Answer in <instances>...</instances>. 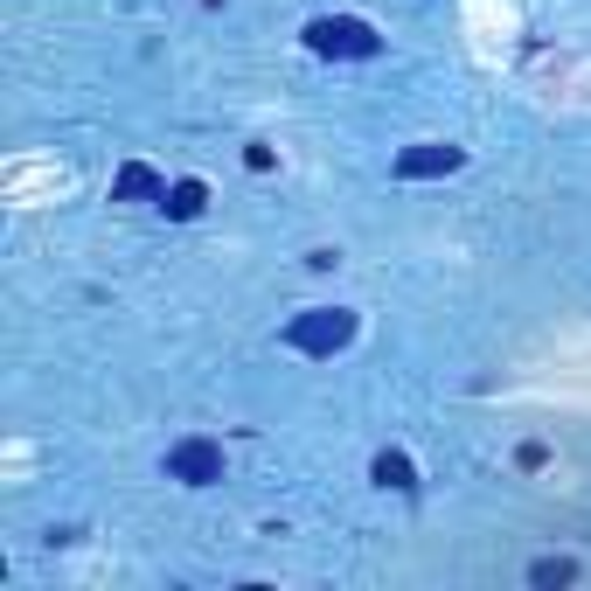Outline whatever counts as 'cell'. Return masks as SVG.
I'll return each mask as SVG.
<instances>
[{
	"label": "cell",
	"mask_w": 591,
	"mask_h": 591,
	"mask_svg": "<svg viewBox=\"0 0 591 591\" xmlns=\"http://www.w3.org/2000/svg\"><path fill=\"white\" fill-rule=\"evenodd\" d=\"M286 341H293L299 355H334V348L355 341V313H341V306H313V313H299L293 327H286Z\"/></svg>",
	"instance_id": "obj_1"
},
{
	"label": "cell",
	"mask_w": 591,
	"mask_h": 591,
	"mask_svg": "<svg viewBox=\"0 0 591 591\" xmlns=\"http://www.w3.org/2000/svg\"><path fill=\"white\" fill-rule=\"evenodd\" d=\"M306 42H313L320 56H376V28L355 21V14H320V21L306 28Z\"/></svg>",
	"instance_id": "obj_2"
},
{
	"label": "cell",
	"mask_w": 591,
	"mask_h": 591,
	"mask_svg": "<svg viewBox=\"0 0 591 591\" xmlns=\"http://www.w3.org/2000/svg\"><path fill=\"white\" fill-rule=\"evenodd\" d=\"M167 473H174V480H188V487H209V480H223V445L181 439L174 452H167Z\"/></svg>",
	"instance_id": "obj_3"
},
{
	"label": "cell",
	"mask_w": 591,
	"mask_h": 591,
	"mask_svg": "<svg viewBox=\"0 0 591 591\" xmlns=\"http://www.w3.org/2000/svg\"><path fill=\"white\" fill-rule=\"evenodd\" d=\"M459 167V147H411L404 160H397V174L404 181H425V174H452Z\"/></svg>",
	"instance_id": "obj_4"
},
{
	"label": "cell",
	"mask_w": 591,
	"mask_h": 591,
	"mask_svg": "<svg viewBox=\"0 0 591 591\" xmlns=\"http://www.w3.org/2000/svg\"><path fill=\"white\" fill-rule=\"evenodd\" d=\"M202 202H209V195H202V181H174V188L160 195V209H167L174 223H188V216H202Z\"/></svg>",
	"instance_id": "obj_5"
},
{
	"label": "cell",
	"mask_w": 591,
	"mask_h": 591,
	"mask_svg": "<svg viewBox=\"0 0 591 591\" xmlns=\"http://www.w3.org/2000/svg\"><path fill=\"white\" fill-rule=\"evenodd\" d=\"M119 195H167V181L153 174V167H119V181H112Z\"/></svg>",
	"instance_id": "obj_6"
},
{
	"label": "cell",
	"mask_w": 591,
	"mask_h": 591,
	"mask_svg": "<svg viewBox=\"0 0 591 591\" xmlns=\"http://www.w3.org/2000/svg\"><path fill=\"white\" fill-rule=\"evenodd\" d=\"M376 480H383V487H411V459H404V452H383V459H376Z\"/></svg>",
	"instance_id": "obj_7"
},
{
	"label": "cell",
	"mask_w": 591,
	"mask_h": 591,
	"mask_svg": "<svg viewBox=\"0 0 591 591\" xmlns=\"http://www.w3.org/2000/svg\"><path fill=\"white\" fill-rule=\"evenodd\" d=\"M571 578H578V564H564V557H550V564L529 571V585H571Z\"/></svg>",
	"instance_id": "obj_8"
}]
</instances>
